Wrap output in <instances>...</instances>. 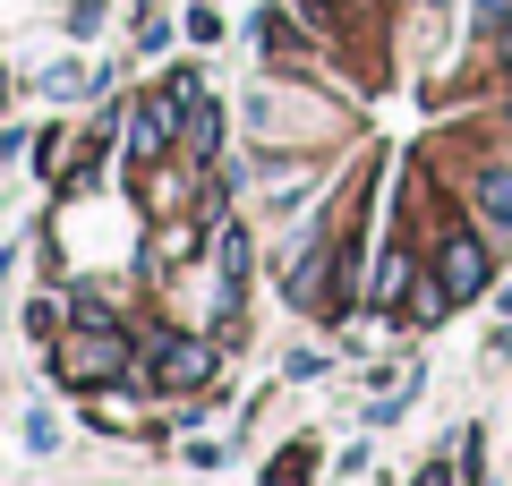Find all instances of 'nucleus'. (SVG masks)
<instances>
[{"label": "nucleus", "mask_w": 512, "mask_h": 486, "mask_svg": "<svg viewBox=\"0 0 512 486\" xmlns=\"http://www.w3.org/2000/svg\"><path fill=\"white\" fill-rule=\"evenodd\" d=\"M60 376L69 384H111V376H128V342H120V324L111 316H86V333L77 342H60Z\"/></svg>", "instance_id": "obj_1"}, {"label": "nucleus", "mask_w": 512, "mask_h": 486, "mask_svg": "<svg viewBox=\"0 0 512 486\" xmlns=\"http://www.w3.org/2000/svg\"><path fill=\"white\" fill-rule=\"evenodd\" d=\"M436 282L453 290V299H478V290H487V239L478 231H444L436 239Z\"/></svg>", "instance_id": "obj_2"}, {"label": "nucleus", "mask_w": 512, "mask_h": 486, "mask_svg": "<svg viewBox=\"0 0 512 486\" xmlns=\"http://www.w3.org/2000/svg\"><path fill=\"white\" fill-rule=\"evenodd\" d=\"M154 376H163L171 393L205 384V376H214V342H197V333H163V342H154Z\"/></svg>", "instance_id": "obj_3"}, {"label": "nucleus", "mask_w": 512, "mask_h": 486, "mask_svg": "<svg viewBox=\"0 0 512 486\" xmlns=\"http://www.w3.org/2000/svg\"><path fill=\"white\" fill-rule=\"evenodd\" d=\"M470 205H478V231H504L512 239V171H478Z\"/></svg>", "instance_id": "obj_4"}, {"label": "nucleus", "mask_w": 512, "mask_h": 486, "mask_svg": "<svg viewBox=\"0 0 512 486\" xmlns=\"http://www.w3.org/2000/svg\"><path fill=\"white\" fill-rule=\"evenodd\" d=\"M214 265H222V299L239 307V282H248V239L222 231V239H214Z\"/></svg>", "instance_id": "obj_5"}, {"label": "nucleus", "mask_w": 512, "mask_h": 486, "mask_svg": "<svg viewBox=\"0 0 512 486\" xmlns=\"http://www.w3.org/2000/svg\"><path fill=\"white\" fill-rule=\"evenodd\" d=\"M180 145H188V154H214V145H222V120H214L205 103H188V111H180Z\"/></svg>", "instance_id": "obj_6"}, {"label": "nucleus", "mask_w": 512, "mask_h": 486, "mask_svg": "<svg viewBox=\"0 0 512 486\" xmlns=\"http://www.w3.org/2000/svg\"><path fill=\"white\" fill-rule=\"evenodd\" d=\"M402 290H410V256H402V248H393V256H384V273H376V299H384V307H393V299H402Z\"/></svg>", "instance_id": "obj_7"}, {"label": "nucleus", "mask_w": 512, "mask_h": 486, "mask_svg": "<svg viewBox=\"0 0 512 486\" xmlns=\"http://www.w3.org/2000/svg\"><path fill=\"white\" fill-rule=\"evenodd\" d=\"M359 0H299V18H316V26H342Z\"/></svg>", "instance_id": "obj_8"}, {"label": "nucleus", "mask_w": 512, "mask_h": 486, "mask_svg": "<svg viewBox=\"0 0 512 486\" xmlns=\"http://www.w3.org/2000/svg\"><path fill=\"white\" fill-rule=\"evenodd\" d=\"M256 35L274 43V52H291V18H282V9H265V18H256Z\"/></svg>", "instance_id": "obj_9"}, {"label": "nucleus", "mask_w": 512, "mask_h": 486, "mask_svg": "<svg viewBox=\"0 0 512 486\" xmlns=\"http://www.w3.org/2000/svg\"><path fill=\"white\" fill-rule=\"evenodd\" d=\"M504 86H512V52H504Z\"/></svg>", "instance_id": "obj_10"}, {"label": "nucleus", "mask_w": 512, "mask_h": 486, "mask_svg": "<svg viewBox=\"0 0 512 486\" xmlns=\"http://www.w3.org/2000/svg\"><path fill=\"white\" fill-rule=\"evenodd\" d=\"M0 94H9V77H0Z\"/></svg>", "instance_id": "obj_11"}]
</instances>
